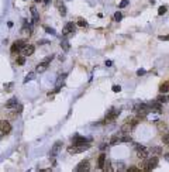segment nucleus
I'll list each match as a JSON object with an SVG mask.
<instances>
[{
  "label": "nucleus",
  "instance_id": "obj_1",
  "mask_svg": "<svg viewBox=\"0 0 169 172\" xmlns=\"http://www.w3.org/2000/svg\"><path fill=\"white\" fill-rule=\"evenodd\" d=\"M158 157H152L150 158L145 164H144V171H151V169H155L156 168V165H158Z\"/></svg>",
  "mask_w": 169,
  "mask_h": 172
},
{
  "label": "nucleus",
  "instance_id": "obj_2",
  "mask_svg": "<svg viewBox=\"0 0 169 172\" xmlns=\"http://www.w3.org/2000/svg\"><path fill=\"white\" fill-rule=\"evenodd\" d=\"M90 147V144H86V145H72L68 148V153L69 154H79V153H83L84 150H87Z\"/></svg>",
  "mask_w": 169,
  "mask_h": 172
},
{
  "label": "nucleus",
  "instance_id": "obj_3",
  "mask_svg": "<svg viewBox=\"0 0 169 172\" xmlns=\"http://www.w3.org/2000/svg\"><path fill=\"white\" fill-rule=\"evenodd\" d=\"M120 112H121L120 109H110V110L107 112V114H106V121H109V123L114 121L118 117Z\"/></svg>",
  "mask_w": 169,
  "mask_h": 172
},
{
  "label": "nucleus",
  "instance_id": "obj_4",
  "mask_svg": "<svg viewBox=\"0 0 169 172\" xmlns=\"http://www.w3.org/2000/svg\"><path fill=\"white\" fill-rule=\"evenodd\" d=\"M135 151H137V157L141 158V159H145V158L148 157V151H147V148L142 147V145L135 144Z\"/></svg>",
  "mask_w": 169,
  "mask_h": 172
},
{
  "label": "nucleus",
  "instance_id": "obj_5",
  "mask_svg": "<svg viewBox=\"0 0 169 172\" xmlns=\"http://www.w3.org/2000/svg\"><path fill=\"white\" fill-rule=\"evenodd\" d=\"M89 169H90V162H89L87 159L80 161V162L76 165V168H75V171H78V172H84V171H89Z\"/></svg>",
  "mask_w": 169,
  "mask_h": 172
},
{
  "label": "nucleus",
  "instance_id": "obj_6",
  "mask_svg": "<svg viewBox=\"0 0 169 172\" xmlns=\"http://www.w3.org/2000/svg\"><path fill=\"white\" fill-rule=\"evenodd\" d=\"M27 42H25V40H18L17 42H14L13 44V47H11V54H17V52H20L21 50H23V47L25 45Z\"/></svg>",
  "mask_w": 169,
  "mask_h": 172
},
{
  "label": "nucleus",
  "instance_id": "obj_7",
  "mask_svg": "<svg viewBox=\"0 0 169 172\" xmlns=\"http://www.w3.org/2000/svg\"><path fill=\"white\" fill-rule=\"evenodd\" d=\"M75 27H76V24L75 23H66L65 24V27H64V30H62V35H69V34H73L75 33Z\"/></svg>",
  "mask_w": 169,
  "mask_h": 172
},
{
  "label": "nucleus",
  "instance_id": "obj_8",
  "mask_svg": "<svg viewBox=\"0 0 169 172\" xmlns=\"http://www.w3.org/2000/svg\"><path fill=\"white\" fill-rule=\"evenodd\" d=\"M61 150H62V141H56V142L52 145V148H51L50 155L51 157H56V155L59 154Z\"/></svg>",
  "mask_w": 169,
  "mask_h": 172
},
{
  "label": "nucleus",
  "instance_id": "obj_9",
  "mask_svg": "<svg viewBox=\"0 0 169 172\" xmlns=\"http://www.w3.org/2000/svg\"><path fill=\"white\" fill-rule=\"evenodd\" d=\"M0 131H1L3 134H9V133L11 131V124L7 120H1L0 121Z\"/></svg>",
  "mask_w": 169,
  "mask_h": 172
},
{
  "label": "nucleus",
  "instance_id": "obj_10",
  "mask_svg": "<svg viewBox=\"0 0 169 172\" xmlns=\"http://www.w3.org/2000/svg\"><path fill=\"white\" fill-rule=\"evenodd\" d=\"M87 141H89V140L82 137V136H75V137L72 138V144H73V145H86V144H89Z\"/></svg>",
  "mask_w": 169,
  "mask_h": 172
},
{
  "label": "nucleus",
  "instance_id": "obj_11",
  "mask_svg": "<svg viewBox=\"0 0 169 172\" xmlns=\"http://www.w3.org/2000/svg\"><path fill=\"white\" fill-rule=\"evenodd\" d=\"M34 50H35V47L31 45V44H25L24 47H23V50H21V54L24 55V56H30V55H33L34 54Z\"/></svg>",
  "mask_w": 169,
  "mask_h": 172
},
{
  "label": "nucleus",
  "instance_id": "obj_12",
  "mask_svg": "<svg viewBox=\"0 0 169 172\" xmlns=\"http://www.w3.org/2000/svg\"><path fill=\"white\" fill-rule=\"evenodd\" d=\"M150 110L152 112H155V113H158V114H161L162 113V104L159 103V102H154V103H150Z\"/></svg>",
  "mask_w": 169,
  "mask_h": 172
},
{
  "label": "nucleus",
  "instance_id": "obj_13",
  "mask_svg": "<svg viewBox=\"0 0 169 172\" xmlns=\"http://www.w3.org/2000/svg\"><path fill=\"white\" fill-rule=\"evenodd\" d=\"M55 6H56V9H58V11H59L61 16H66V7H65V4H64L61 0H56V1H55Z\"/></svg>",
  "mask_w": 169,
  "mask_h": 172
},
{
  "label": "nucleus",
  "instance_id": "obj_14",
  "mask_svg": "<svg viewBox=\"0 0 169 172\" xmlns=\"http://www.w3.org/2000/svg\"><path fill=\"white\" fill-rule=\"evenodd\" d=\"M104 162H106V154H104V153H101L100 157H99V159H97V167H99L100 169H103Z\"/></svg>",
  "mask_w": 169,
  "mask_h": 172
},
{
  "label": "nucleus",
  "instance_id": "obj_15",
  "mask_svg": "<svg viewBox=\"0 0 169 172\" xmlns=\"http://www.w3.org/2000/svg\"><path fill=\"white\" fill-rule=\"evenodd\" d=\"M31 14H33V23H38V20H40V16H38V11H37V9L35 7H31Z\"/></svg>",
  "mask_w": 169,
  "mask_h": 172
},
{
  "label": "nucleus",
  "instance_id": "obj_16",
  "mask_svg": "<svg viewBox=\"0 0 169 172\" xmlns=\"http://www.w3.org/2000/svg\"><path fill=\"white\" fill-rule=\"evenodd\" d=\"M47 68H48V64H45V62H41L37 68H35V71L38 72V73H41V72H44V71H47Z\"/></svg>",
  "mask_w": 169,
  "mask_h": 172
},
{
  "label": "nucleus",
  "instance_id": "obj_17",
  "mask_svg": "<svg viewBox=\"0 0 169 172\" xmlns=\"http://www.w3.org/2000/svg\"><path fill=\"white\" fill-rule=\"evenodd\" d=\"M131 130H133V126H131L128 121H127V123H125V124L121 127V131H123V133H130Z\"/></svg>",
  "mask_w": 169,
  "mask_h": 172
},
{
  "label": "nucleus",
  "instance_id": "obj_18",
  "mask_svg": "<svg viewBox=\"0 0 169 172\" xmlns=\"http://www.w3.org/2000/svg\"><path fill=\"white\" fill-rule=\"evenodd\" d=\"M16 104H17V97H13V99L7 100V103H6V107H9V109H13Z\"/></svg>",
  "mask_w": 169,
  "mask_h": 172
},
{
  "label": "nucleus",
  "instance_id": "obj_19",
  "mask_svg": "<svg viewBox=\"0 0 169 172\" xmlns=\"http://www.w3.org/2000/svg\"><path fill=\"white\" fill-rule=\"evenodd\" d=\"M61 47H62L64 51H69V48H70V45H69V42H68L66 40H62V41H61Z\"/></svg>",
  "mask_w": 169,
  "mask_h": 172
},
{
  "label": "nucleus",
  "instance_id": "obj_20",
  "mask_svg": "<svg viewBox=\"0 0 169 172\" xmlns=\"http://www.w3.org/2000/svg\"><path fill=\"white\" fill-rule=\"evenodd\" d=\"M17 65H24L25 64V56L24 55H20V56H17Z\"/></svg>",
  "mask_w": 169,
  "mask_h": 172
},
{
  "label": "nucleus",
  "instance_id": "obj_21",
  "mask_svg": "<svg viewBox=\"0 0 169 172\" xmlns=\"http://www.w3.org/2000/svg\"><path fill=\"white\" fill-rule=\"evenodd\" d=\"M118 142H120V137H118V136H113L111 140H110V145H116Z\"/></svg>",
  "mask_w": 169,
  "mask_h": 172
},
{
  "label": "nucleus",
  "instance_id": "obj_22",
  "mask_svg": "<svg viewBox=\"0 0 169 172\" xmlns=\"http://www.w3.org/2000/svg\"><path fill=\"white\" fill-rule=\"evenodd\" d=\"M168 90H169L168 83H162V85L159 86V92H161V93H165V92H168Z\"/></svg>",
  "mask_w": 169,
  "mask_h": 172
},
{
  "label": "nucleus",
  "instance_id": "obj_23",
  "mask_svg": "<svg viewBox=\"0 0 169 172\" xmlns=\"http://www.w3.org/2000/svg\"><path fill=\"white\" fill-rule=\"evenodd\" d=\"M128 4H130V1H128V0H121V1H120V4H118V7H120V9H124V7H127Z\"/></svg>",
  "mask_w": 169,
  "mask_h": 172
},
{
  "label": "nucleus",
  "instance_id": "obj_24",
  "mask_svg": "<svg viewBox=\"0 0 169 172\" xmlns=\"http://www.w3.org/2000/svg\"><path fill=\"white\" fill-rule=\"evenodd\" d=\"M158 102H159V103H165V102H169V100H168V96H165V95H161V96L158 97Z\"/></svg>",
  "mask_w": 169,
  "mask_h": 172
},
{
  "label": "nucleus",
  "instance_id": "obj_25",
  "mask_svg": "<svg viewBox=\"0 0 169 172\" xmlns=\"http://www.w3.org/2000/svg\"><path fill=\"white\" fill-rule=\"evenodd\" d=\"M34 78H35V73H28V76H25V79H24V83H27V82L33 81Z\"/></svg>",
  "mask_w": 169,
  "mask_h": 172
},
{
  "label": "nucleus",
  "instance_id": "obj_26",
  "mask_svg": "<svg viewBox=\"0 0 169 172\" xmlns=\"http://www.w3.org/2000/svg\"><path fill=\"white\" fill-rule=\"evenodd\" d=\"M166 10H168V9H166L165 6H162V7H159V9H158V14H159V16H162V14H165V13H166Z\"/></svg>",
  "mask_w": 169,
  "mask_h": 172
},
{
  "label": "nucleus",
  "instance_id": "obj_27",
  "mask_svg": "<svg viewBox=\"0 0 169 172\" xmlns=\"http://www.w3.org/2000/svg\"><path fill=\"white\" fill-rule=\"evenodd\" d=\"M103 169H106V171H111V169H113V168H111V164H110V161L104 162V167H103Z\"/></svg>",
  "mask_w": 169,
  "mask_h": 172
},
{
  "label": "nucleus",
  "instance_id": "obj_28",
  "mask_svg": "<svg viewBox=\"0 0 169 172\" xmlns=\"http://www.w3.org/2000/svg\"><path fill=\"white\" fill-rule=\"evenodd\" d=\"M121 18H123V14L117 11V13H114V21H121Z\"/></svg>",
  "mask_w": 169,
  "mask_h": 172
},
{
  "label": "nucleus",
  "instance_id": "obj_29",
  "mask_svg": "<svg viewBox=\"0 0 169 172\" xmlns=\"http://www.w3.org/2000/svg\"><path fill=\"white\" fill-rule=\"evenodd\" d=\"M150 153H151V154H159V153H161V148H159V147H154V148L150 150Z\"/></svg>",
  "mask_w": 169,
  "mask_h": 172
},
{
  "label": "nucleus",
  "instance_id": "obj_30",
  "mask_svg": "<svg viewBox=\"0 0 169 172\" xmlns=\"http://www.w3.org/2000/svg\"><path fill=\"white\" fill-rule=\"evenodd\" d=\"M162 141H164V144H169V133H166L165 136H162Z\"/></svg>",
  "mask_w": 169,
  "mask_h": 172
},
{
  "label": "nucleus",
  "instance_id": "obj_31",
  "mask_svg": "<svg viewBox=\"0 0 169 172\" xmlns=\"http://www.w3.org/2000/svg\"><path fill=\"white\" fill-rule=\"evenodd\" d=\"M45 31H47L48 34H52V35L56 34V33H55V30H54V28H51V27H45Z\"/></svg>",
  "mask_w": 169,
  "mask_h": 172
},
{
  "label": "nucleus",
  "instance_id": "obj_32",
  "mask_svg": "<svg viewBox=\"0 0 169 172\" xmlns=\"http://www.w3.org/2000/svg\"><path fill=\"white\" fill-rule=\"evenodd\" d=\"M52 59H54V55H48L47 58H44V61H42V62H45V64H48V62H51Z\"/></svg>",
  "mask_w": 169,
  "mask_h": 172
},
{
  "label": "nucleus",
  "instance_id": "obj_33",
  "mask_svg": "<svg viewBox=\"0 0 169 172\" xmlns=\"http://www.w3.org/2000/svg\"><path fill=\"white\" fill-rule=\"evenodd\" d=\"M78 26H80V27H86L87 23H86L84 20H79V21H78Z\"/></svg>",
  "mask_w": 169,
  "mask_h": 172
},
{
  "label": "nucleus",
  "instance_id": "obj_34",
  "mask_svg": "<svg viewBox=\"0 0 169 172\" xmlns=\"http://www.w3.org/2000/svg\"><path fill=\"white\" fill-rule=\"evenodd\" d=\"M137 75H138V76H142V75H145V69H138V71H137Z\"/></svg>",
  "mask_w": 169,
  "mask_h": 172
},
{
  "label": "nucleus",
  "instance_id": "obj_35",
  "mask_svg": "<svg viewBox=\"0 0 169 172\" xmlns=\"http://www.w3.org/2000/svg\"><path fill=\"white\" fill-rule=\"evenodd\" d=\"M111 89H113V92H120V90H121V86L114 85V86H113V87H111Z\"/></svg>",
  "mask_w": 169,
  "mask_h": 172
},
{
  "label": "nucleus",
  "instance_id": "obj_36",
  "mask_svg": "<svg viewBox=\"0 0 169 172\" xmlns=\"http://www.w3.org/2000/svg\"><path fill=\"white\" fill-rule=\"evenodd\" d=\"M158 127H159L161 130H162V128L165 130V128H166V124H165V123H158Z\"/></svg>",
  "mask_w": 169,
  "mask_h": 172
},
{
  "label": "nucleus",
  "instance_id": "obj_37",
  "mask_svg": "<svg viewBox=\"0 0 169 172\" xmlns=\"http://www.w3.org/2000/svg\"><path fill=\"white\" fill-rule=\"evenodd\" d=\"M128 171H130V172H138L139 169H138V168H135V167H131V168H128Z\"/></svg>",
  "mask_w": 169,
  "mask_h": 172
},
{
  "label": "nucleus",
  "instance_id": "obj_38",
  "mask_svg": "<svg viewBox=\"0 0 169 172\" xmlns=\"http://www.w3.org/2000/svg\"><path fill=\"white\" fill-rule=\"evenodd\" d=\"M118 169H120V171L124 169V162H118Z\"/></svg>",
  "mask_w": 169,
  "mask_h": 172
},
{
  "label": "nucleus",
  "instance_id": "obj_39",
  "mask_svg": "<svg viewBox=\"0 0 169 172\" xmlns=\"http://www.w3.org/2000/svg\"><path fill=\"white\" fill-rule=\"evenodd\" d=\"M159 40H162V41H166V40H169V35H165V37H164V35H161V37H159Z\"/></svg>",
  "mask_w": 169,
  "mask_h": 172
},
{
  "label": "nucleus",
  "instance_id": "obj_40",
  "mask_svg": "<svg viewBox=\"0 0 169 172\" xmlns=\"http://www.w3.org/2000/svg\"><path fill=\"white\" fill-rule=\"evenodd\" d=\"M7 87H4V89H6V90H7V92H9V90H11V86H13V83H7Z\"/></svg>",
  "mask_w": 169,
  "mask_h": 172
},
{
  "label": "nucleus",
  "instance_id": "obj_41",
  "mask_svg": "<svg viewBox=\"0 0 169 172\" xmlns=\"http://www.w3.org/2000/svg\"><path fill=\"white\" fill-rule=\"evenodd\" d=\"M104 64H106V67H111V65H113V62H111V61H106Z\"/></svg>",
  "mask_w": 169,
  "mask_h": 172
},
{
  "label": "nucleus",
  "instance_id": "obj_42",
  "mask_svg": "<svg viewBox=\"0 0 169 172\" xmlns=\"http://www.w3.org/2000/svg\"><path fill=\"white\" fill-rule=\"evenodd\" d=\"M47 42H48L47 40H41V41H38V44H41V45H42V44H47Z\"/></svg>",
  "mask_w": 169,
  "mask_h": 172
},
{
  "label": "nucleus",
  "instance_id": "obj_43",
  "mask_svg": "<svg viewBox=\"0 0 169 172\" xmlns=\"http://www.w3.org/2000/svg\"><path fill=\"white\" fill-rule=\"evenodd\" d=\"M35 1H41V0H35Z\"/></svg>",
  "mask_w": 169,
  "mask_h": 172
}]
</instances>
